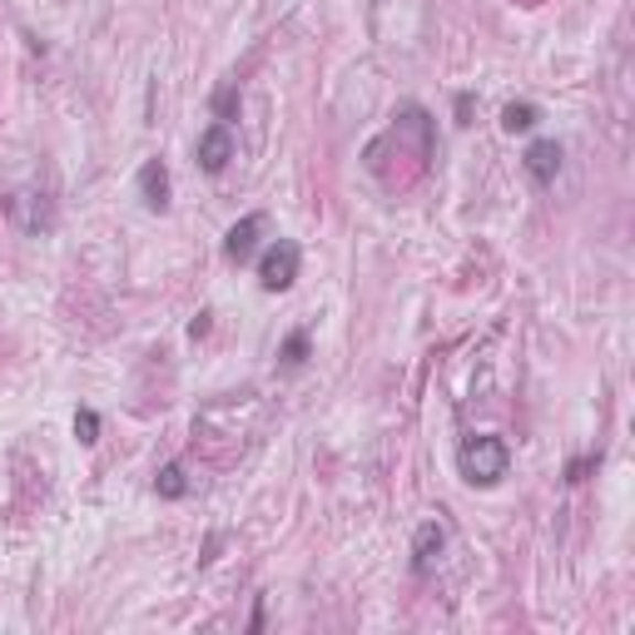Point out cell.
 <instances>
[{"mask_svg":"<svg viewBox=\"0 0 635 635\" xmlns=\"http://www.w3.org/2000/svg\"><path fill=\"white\" fill-rule=\"evenodd\" d=\"M456 466H462V476L472 486H496L506 476V466H512V446L492 432L466 437V442L456 446Z\"/></svg>","mask_w":635,"mask_h":635,"instance_id":"cell-1","label":"cell"},{"mask_svg":"<svg viewBox=\"0 0 635 635\" xmlns=\"http://www.w3.org/2000/svg\"><path fill=\"white\" fill-rule=\"evenodd\" d=\"M298 244L293 238H278V244L263 248V258H258V283H263V293H283V288H293L298 278Z\"/></svg>","mask_w":635,"mask_h":635,"instance_id":"cell-2","label":"cell"},{"mask_svg":"<svg viewBox=\"0 0 635 635\" xmlns=\"http://www.w3.org/2000/svg\"><path fill=\"white\" fill-rule=\"evenodd\" d=\"M194 154H198V169H204V174H224L228 159H234V134H228L224 119H218V125H208L204 134H198Z\"/></svg>","mask_w":635,"mask_h":635,"instance_id":"cell-3","label":"cell"},{"mask_svg":"<svg viewBox=\"0 0 635 635\" xmlns=\"http://www.w3.org/2000/svg\"><path fill=\"white\" fill-rule=\"evenodd\" d=\"M268 228V214H248V218H238L234 228L224 234V258L228 263H248L254 258V248H258V234Z\"/></svg>","mask_w":635,"mask_h":635,"instance_id":"cell-4","label":"cell"},{"mask_svg":"<svg viewBox=\"0 0 635 635\" xmlns=\"http://www.w3.org/2000/svg\"><path fill=\"white\" fill-rule=\"evenodd\" d=\"M442 546H446V531H442V521H427V526H417V541H412V571L417 575H427L437 566V556H442Z\"/></svg>","mask_w":635,"mask_h":635,"instance_id":"cell-5","label":"cell"},{"mask_svg":"<svg viewBox=\"0 0 635 635\" xmlns=\"http://www.w3.org/2000/svg\"><path fill=\"white\" fill-rule=\"evenodd\" d=\"M526 174H531L536 184H551V179L561 174V144H556V139H536V144L526 149Z\"/></svg>","mask_w":635,"mask_h":635,"instance_id":"cell-6","label":"cell"},{"mask_svg":"<svg viewBox=\"0 0 635 635\" xmlns=\"http://www.w3.org/2000/svg\"><path fill=\"white\" fill-rule=\"evenodd\" d=\"M139 198H144V208H169V169H164V159H144V169H139Z\"/></svg>","mask_w":635,"mask_h":635,"instance_id":"cell-7","label":"cell"},{"mask_svg":"<svg viewBox=\"0 0 635 635\" xmlns=\"http://www.w3.org/2000/svg\"><path fill=\"white\" fill-rule=\"evenodd\" d=\"M536 119H541V109L526 105V99H521V105H506V109H502V129H506V134H526Z\"/></svg>","mask_w":635,"mask_h":635,"instance_id":"cell-8","label":"cell"},{"mask_svg":"<svg viewBox=\"0 0 635 635\" xmlns=\"http://www.w3.org/2000/svg\"><path fill=\"white\" fill-rule=\"evenodd\" d=\"M154 492L164 496V502H179V496L189 492V482H184V466H179V462H169L164 472L154 476Z\"/></svg>","mask_w":635,"mask_h":635,"instance_id":"cell-9","label":"cell"},{"mask_svg":"<svg viewBox=\"0 0 635 635\" xmlns=\"http://www.w3.org/2000/svg\"><path fill=\"white\" fill-rule=\"evenodd\" d=\"M283 367H303V357H308V333H288V343H283Z\"/></svg>","mask_w":635,"mask_h":635,"instance_id":"cell-10","label":"cell"},{"mask_svg":"<svg viewBox=\"0 0 635 635\" xmlns=\"http://www.w3.org/2000/svg\"><path fill=\"white\" fill-rule=\"evenodd\" d=\"M75 437H79V442H99V417L95 412H89V407H79V412H75Z\"/></svg>","mask_w":635,"mask_h":635,"instance_id":"cell-11","label":"cell"}]
</instances>
